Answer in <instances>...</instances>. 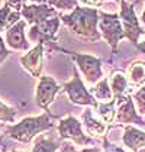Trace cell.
Returning a JSON list of instances; mask_svg holds the SVG:
<instances>
[{
  "label": "cell",
  "mask_w": 145,
  "mask_h": 152,
  "mask_svg": "<svg viewBox=\"0 0 145 152\" xmlns=\"http://www.w3.org/2000/svg\"><path fill=\"white\" fill-rule=\"evenodd\" d=\"M103 152H126V151H123L122 148L116 146V145L112 143L106 136H103Z\"/></svg>",
  "instance_id": "cell-26"
},
{
  "label": "cell",
  "mask_w": 145,
  "mask_h": 152,
  "mask_svg": "<svg viewBox=\"0 0 145 152\" xmlns=\"http://www.w3.org/2000/svg\"><path fill=\"white\" fill-rule=\"evenodd\" d=\"M81 119H83V123H84L87 132L92 136H105L108 128H106L105 122H100V120H97L96 117L93 116V110L92 109L84 110V113L81 115Z\"/></svg>",
  "instance_id": "cell-15"
},
{
  "label": "cell",
  "mask_w": 145,
  "mask_h": 152,
  "mask_svg": "<svg viewBox=\"0 0 145 152\" xmlns=\"http://www.w3.org/2000/svg\"><path fill=\"white\" fill-rule=\"evenodd\" d=\"M21 12L13 10V7L10 4L4 3L0 7V31L3 29H9L12 25H15L16 22L21 20Z\"/></svg>",
  "instance_id": "cell-17"
},
{
  "label": "cell",
  "mask_w": 145,
  "mask_h": 152,
  "mask_svg": "<svg viewBox=\"0 0 145 152\" xmlns=\"http://www.w3.org/2000/svg\"><path fill=\"white\" fill-rule=\"evenodd\" d=\"M60 23L61 16H57V18H51V19H47L44 22L32 25V28L28 32L29 41L44 44L49 51H52V49L61 51L62 48L57 45V32L60 29Z\"/></svg>",
  "instance_id": "cell-3"
},
{
  "label": "cell",
  "mask_w": 145,
  "mask_h": 152,
  "mask_svg": "<svg viewBox=\"0 0 145 152\" xmlns=\"http://www.w3.org/2000/svg\"><path fill=\"white\" fill-rule=\"evenodd\" d=\"M16 117H18V112L13 107L4 104L0 100V122H9V123H12V122L16 120Z\"/></svg>",
  "instance_id": "cell-22"
},
{
  "label": "cell",
  "mask_w": 145,
  "mask_h": 152,
  "mask_svg": "<svg viewBox=\"0 0 145 152\" xmlns=\"http://www.w3.org/2000/svg\"><path fill=\"white\" fill-rule=\"evenodd\" d=\"M97 115L102 117V120L105 123H113L116 120V99L106 102V103H99V106L96 107Z\"/></svg>",
  "instance_id": "cell-18"
},
{
  "label": "cell",
  "mask_w": 145,
  "mask_h": 152,
  "mask_svg": "<svg viewBox=\"0 0 145 152\" xmlns=\"http://www.w3.org/2000/svg\"><path fill=\"white\" fill-rule=\"evenodd\" d=\"M128 72H129V84L131 86L138 87L142 83H145V62L135 61L128 68Z\"/></svg>",
  "instance_id": "cell-20"
},
{
  "label": "cell",
  "mask_w": 145,
  "mask_h": 152,
  "mask_svg": "<svg viewBox=\"0 0 145 152\" xmlns=\"http://www.w3.org/2000/svg\"><path fill=\"white\" fill-rule=\"evenodd\" d=\"M90 93L93 94L97 100H100V102H103V103L113 100V91H112V88H110V83H109L108 78H102V80L96 84V87L92 88Z\"/></svg>",
  "instance_id": "cell-19"
},
{
  "label": "cell",
  "mask_w": 145,
  "mask_h": 152,
  "mask_svg": "<svg viewBox=\"0 0 145 152\" xmlns=\"http://www.w3.org/2000/svg\"><path fill=\"white\" fill-rule=\"evenodd\" d=\"M141 20H142V23L145 25V9H144V12H142V16H141Z\"/></svg>",
  "instance_id": "cell-32"
},
{
  "label": "cell",
  "mask_w": 145,
  "mask_h": 152,
  "mask_svg": "<svg viewBox=\"0 0 145 152\" xmlns=\"http://www.w3.org/2000/svg\"><path fill=\"white\" fill-rule=\"evenodd\" d=\"M4 3H7V4H10L13 7V10H18V12H21L22 9H23L25 6V1L26 0H3Z\"/></svg>",
  "instance_id": "cell-28"
},
{
  "label": "cell",
  "mask_w": 145,
  "mask_h": 152,
  "mask_svg": "<svg viewBox=\"0 0 145 152\" xmlns=\"http://www.w3.org/2000/svg\"><path fill=\"white\" fill-rule=\"evenodd\" d=\"M58 148H61L60 143L54 139H47V138H39L35 142L32 152H55Z\"/></svg>",
  "instance_id": "cell-21"
},
{
  "label": "cell",
  "mask_w": 145,
  "mask_h": 152,
  "mask_svg": "<svg viewBox=\"0 0 145 152\" xmlns=\"http://www.w3.org/2000/svg\"><path fill=\"white\" fill-rule=\"evenodd\" d=\"M62 90L67 93L70 102L74 103V104L90 106V107H94V109L99 106L97 99L86 88L84 83L81 81V78L78 75V71H77L75 67H72V80L65 83L62 86Z\"/></svg>",
  "instance_id": "cell-5"
},
{
  "label": "cell",
  "mask_w": 145,
  "mask_h": 152,
  "mask_svg": "<svg viewBox=\"0 0 145 152\" xmlns=\"http://www.w3.org/2000/svg\"><path fill=\"white\" fill-rule=\"evenodd\" d=\"M133 100H135L136 107H138V113L145 115V84L133 94Z\"/></svg>",
  "instance_id": "cell-24"
},
{
  "label": "cell",
  "mask_w": 145,
  "mask_h": 152,
  "mask_svg": "<svg viewBox=\"0 0 145 152\" xmlns=\"http://www.w3.org/2000/svg\"><path fill=\"white\" fill-rule=\"evenodd\" d=\"M44 44H38L35 48L29 49V52L21 58V64L25 70L28 71L32 77H41L42 72V62H44Z\"/></svg>",
  "instance_id": "cell-12"
},
{
  "label": "cell",
  "mask_w": 145,
  "mask_h": 152,
  "mask_svg": "<svg viewBox=\"0 0 145 152\" xmlns=\"http://www.w3.org/2000/svg\"><path fill=\"white\" fill-rule=\"evenodd\" d=\"M122 142L131 151L139 152L141 148H145V132L133 128V126L126 125L125 126V132H123V136H122Z\"/></svg>",
  "instance_id": "cell-14"
},
{
  "label": "cell",
  "mask_w": 145,
  "mask_h": 152,
  "mask_svg": "<svg viewBox=\"0 0 145 152\" xmlns=\"http://www.w3.org/2000/svg\"><path fill=\"white\" fill-rule=\"evenodd\" d=\"M9 54H10V51L6 48V42H4L3 38L0 36V65L6 61V58L9 57Z\"/></svg>",
  "instance_id": "cell-27"
},
{
  "label": "cell",
  "mask_w": 145,
  "mask_h": 152,
  "mask_svg": "<svg viewBox=\"0 0 145 152\" xmlns=\"http://www.w3.org/2000/svg\"><path fill=\"white\" fill-rule=\"evenodd\" d=\"M115 99V97H113ZM116 122L118 125H138V126H145V120L142 116L135 110L132 97L129 94H125L122 97L116 99Z\"/></svg>",
  "instance_id": "cell-9"
},
{
  "label": "cell",
  "mask_w": 145,
  "mask_h": 152,
  "mask_svg": "<svg viewBox=\"0 0 145 152\" xmlns=\"http://www.w3.org/2000/svg\"><path fill=\"white\" fill-rule=\"evenodd\" d=\"M136 49H138L139 52H142V54L145 55V39L142 41V42H139V45L136 47Z\"/></svg>",
  "instance_id": "cell-30"
},
{
  "label": "cell",
  "mask_w": 145,
  "mask_h": 152,
  "mask_svg": "<svg viewBox=\"0 0 145 152\" xmlns=\"http://www.w3.org/2000/svg\"><path fill=\"white\" fill-rule=\"evenodd\" d=\"M21 15L28 23L36 25L39 22H44L51 18L61 16L58 10L48 3H34V4H25L23 9L21 10Z\"/></svg>",
  "instance_id": "cell-11"
},
{
  "label": "cell",
  "mask_w": 145,
  "mask_h": 152,
  "mask_svg": "<svg viewBox=\"0 0 145 152\" xmlns=\"http://www.w3.org/2000/svg\"><path fill=\"white\" fill-rule=\"evenodd\" d=\"M0 139H1V136H0Z\"/></svg>",
  "instance_id": "cell-35"
},
{
  "label": "cell",
  "mask_w": 145,
  "mask_h": 152,
  "mask_svg": "<svg viewBox=\"0 0 145 152\" xmlns=\"http://www.w3.org/2000/svg\"><path fill=\"white\" fill-rule=\"evenodd\" d=\"M61 22L74 35L87 42H96L102 38L99 31V10L94 7L77 6L70 15H61Z\"/></svg>",
  "instance_id": "cell-1"
},
{
  "label": "cell",
  "mask_w": 145,
  "mask_h": 152,
  "mask_svg": "<svg viewBox=\"0 0 145 152\" xmlns=\"http://www.w3.org/2000/svg\"><path fill=\"white\" fill-rule=\"evenodd\" d=\"M48 4L57 10H74L78 6V0H48Z\"/></svg>",
  "instance_id": "cell-23"
},
{
  "label": "cell",
  "mask_w": 145,
  "mask_h": 152,
  "mask_svg": "<svg viewBox=\"0 0 145 152\" xmlns=\"http://www.w3.org/2000/svg\"><path fill=\"white\" fill-rule=\"evenodd\" d=\"M12 152H23V151H12Z\"/></svg>",
  "instance_id": "cell-33"
},
{
  "label": "cell",
  "mask_w": 145,
  "mask_h": 152,
  "mask_svg": "<svg viewBox=\"0 0 145 152\" xmlns=\"http://www.w3.org/2000/svg\"><path fill=\"white\" fill-rule=\"evenodd\" d=\"M99 31L102 34V38H105L109 47L112 48V52L118 54L119 42L125 38L119 15L99 10Z\"/></svg>",
  "instance_id": "cell-4"
},
{
  "label": "cell",
  "mask_w": 145,
  "mask_h": 152,
  "mask_svg": "<svg viewBox=\"0 0 145 152\" xmlns=\"http://www.w3.org/2000/svg\"><path fill=\"white\" fill-rule=\"evenodd\" d=\"M25 26L26 20L21 19L6 31V44L15 51H28L31 47L29 41L25 36Z\"/></svg>",
  "instance_id": "cell-13"
},
{
  "label": "cell",
  "mask_w": 145,
  "mask_h": 152,
  "mask_svg": "<svg viewBox=\"0 0 145 152\" xmlns=\"http://www.w3.org/2000/svg\"><path fill=\"white\" fill-rule=\"evenodd\" d=\"M60 152H102L99 146H93V148H86V149H81V151H77L71 143L68 142H64L61 145V151Z\"/></svg>",
  "instance_id": "cell-25"
},
{
  "label": "cell",
  "mask_w": 145,
  "mask_h": 152,
  "mask_svg": "<svg viewBox=\"0 0 145 152\" xmlns=\"http://www.w3.org/2000/svg\"><path fill=\"white\" fill-rule=\"evenodd\" d=\"M1 1H3V0H0V3H1Z\"/></svg>",
  "instance_id": "cell-34"
},
{
  "label": "cell",
  "mask_w": 145,
  "mask_h": 152,
  "mask_svg": "<svg viewBox=\"0 0 145 152\" xmlns=\"http://www.w3.org/2000/svg\"><path fill=\"white\" fill-rule=\"evenodd\" d=\"M81 4H84L86 7H99L100 4H102V1L103 0H78Z\"/></svg>",
  "instance_id": "cell-29"
},
{
  "label": "cell",
  "mask_w": 145,
  "mask_h": 152,
  "mask_svg": "<svg viewBox=\"0 0 145 152\" xmlns=\"http://www.w3.org/2000/svg\"><path fill=\"white\" fill-rule=\"evenodd\" d=\"M122 22V28L125 32V38L135 47L139 45V36L145 35V31L141 28L139 20L135 13V4L128 3L126 0H121V13H119Z\"/></svg>",
  "instance_id": "cell-6"
},
{
  "label": "cell",
  "mask_w": 145,
  "mask_h": 152,
  "mask_svg": "<svg viewBox=\"0 0 145 152\" xmlns=\"http://www.w3.org/2000/svg\"><path fill=\"white\" fill-rule=\"evenodd\" d=\"M58 133H60L61 139H70L77 145L87 146V145H94L96 140L92 139L90 136H87L83 129L81 123L78 122V119L72 116H68L65 119H61L58 123Z\"/></svg>",
  "instance_id": "cell-8"
},
{
  "label": "cell",
  "mask_w": 145,
  "mask_h": 152,
  "mask_svg": "<svg viewBox=\"0 0 145 152\" xmlns=\"http://www.w3.org/2000/svg\"><path fill=\"white\" fill-rule=\"evenodd\" d=\"M62 52H65L67 55H70L72 61L78 65L80 71L84 74L86 80L92 84L99 83L103 77V71H102V59L90 55V54H78V52H72L67 49H61Z\"/></svg>",
  "instance_id": "cell-7"
},
{
  "label": "cell",
  "mask_w": 145,
  "mask_h": 152,
  "mask_svg": "<svg viewBox=\"0 0 145 152\" xmlns=\"http://www.w3.org/2000/svg\"><path fill=\"white\" fill-rule=\"evenodd\" d=\"M109 83H110V88L113 91V97L115 99L125 96L128 88H129V80L126 78V75L123 72H119V71H115L112 74Z\"/></svg>",
  "instance_id": "cell-16"
},
{
  "label": "cell",
  "mask_w": 145,
  "mask_h": 152,
  "mask_svg": "<svg viewBox=\"0 0 145 152\" xmlns=\"http://www.w3.org/2000/svg\"><path fill=\"white\" fill-rule=\"evenodd\" d=\"M34 3H48V0H31Z\"/></svg>",
  "instance_id": "cell-31"
},
{
  "label": "cell",
  "mask_w": 145,
  "mask_h": 152,
  "mask_svg": "<svg viewBox=\"0 0 145 152\" xmlns=\"http://www.w3.org/2000/svg\"><path fill=\"white\" fill-rule=\"evenodd\" d=\"M58 117L49 113V110H45L41 116H32L25 117L19 123H15L12 126H6L4 133L10 139L21 142V143H31V140L35 138L36 135L49 130L54 128V122Z\"/></svg>",
  "instance_id": "cell-2"
},
{
  "label": "cell",
  "mask_w": 145,
  "mask_h": 152,
  "mask_svg": "<svg viewBox=\"0 0 145 152\" xmlns=\"http://www.w3.org/2000/svg\"><path fill=\"white\" fill-rule=\"evenodd\" d=\"M60 91H61V86L52 77L41 75L38 87H36V94H35L38 107H41L44 110H48V106L54 102L55 96Z\"/></svg>",
  "instance_id": "cell-10"
}]
</instances>
